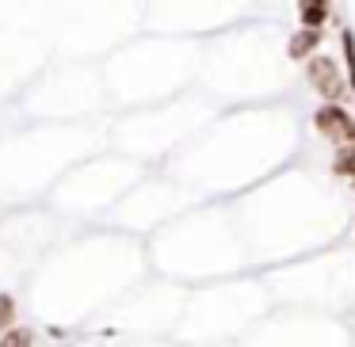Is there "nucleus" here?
<instances>
[{"label":"nucleus","mask_w":355,"mask_h":347,"mask_svg":"<svg viewBox=\"0 0 355 347\" xmlns=\"http://www.w3.org/2000/svg\"><path fill=\"white\" fill-rule=\"evenodd\" d=\"M306 77H309V84H313L324 100L340 107L347 84H344V77H340V69H336V57H313V62L306 65Z\"/></svg>","instance_id":"f257e3e1"},{"label":"nucleus","mask_w":355,"mask_h":347,"mask_svg":"<svg viewBox=\"0 0 355 347\" xmlns=\"http://www.w3.org/2000/svg\"><path fill=\"white\" fill-rule=\"evenodd\" d=\"M317 130L324 134V138H332V141H340V145H347V149H355V123H352V115H347L344 107H336V103H324L321 111H317Z\"/></svg>","instance_id":"f03ea898"},{"label":"nucleus","mask_w":355,"mask_h":347,"mask_svg":"<svg viewBox=\"0 0 355 347\" xmlns=\"http://www.w3.org/2000/svg\"><path fill=\"white\" fill-rule=\"evenodd\" d=\"M329 4H324V0H302L298 4V16H302V27H306V31H317V27L324 24V19H329Z\"/></svg>","instance_id":"7ed1b4c3"},{"label":"nucleus","mask_w":355,"mask_h":347,"mask_svg":"<svg viewBox=\"0 0 355 347\" xmlns=\"http://www.w3.org/2000/svg\"><path fill=\"white\" fill-rule=\"evenodd\" d=\"M317 42H321V35H317V31H298V35H294V42H291V57H306V54H313Z\"/></svg>","instance_id":"20e7f679"},{"label":"nucleus","mask_w":355,"mask_h":347,"mask_svg":"<svg viewBox=\"0 0 355 347\" xmlns=\"http://www.w3.org/2000/svg\"><path fill=\"white\" fill-rule=\"evenodd\" d=\"M0 347H35V332L31 328H12L0 336Z\"/></svg>","instance_id":"39448f33"},{"label":"nucleus","mask_w":355,"mask_h":347,"mask_svg":"<svg viewBox=\"0 0 355 347\" xmlns=\"http://www.w3.org/2000/svg\"><path fill=\"white\" fill-rule=\"evenodd\" d=\"M332 172H336V176L355 179V149H340L336 161H332Z\"/></svg>","instance_id":"423d86ee"},{"label":"nucleus","mask_w":355,"mask_h":347,"mask_svg":"<svg viewBox=\"0 0 355 347\" xmlns=\"http://www.w3.org/2000/svg\"><path fill=\"white\" fill-rule=\"evenodd\" d=\"M12 324H16V301L12 294H0V332H12Z\"/></svg>","instance_id":"0eeeda50"},{"label":"nucleus","mask_w":355,"mask_h":347,"mask_svg":"<svg viewBox=\"0 0 355 347\" xmlns=\"http://www.w3.org/2000/svg\"><path fill=\"white\" fill-rule=\"evenodd\" d=\"M344 57H347V80H352V92H355V35L344 31Z\"/></svg>","instance_id":"6e6552de"}]
</instances>
